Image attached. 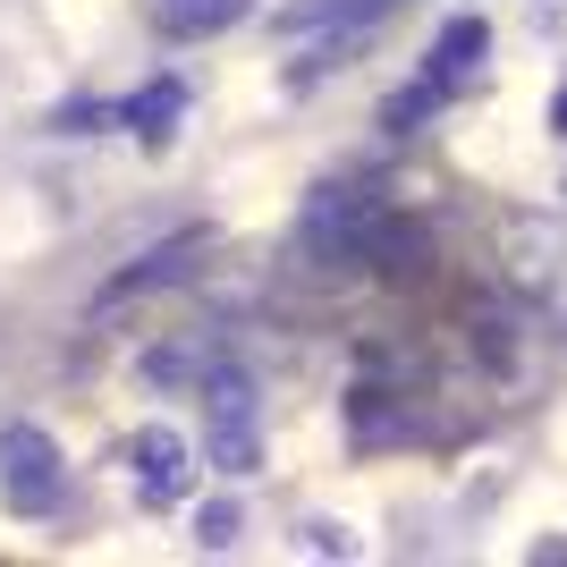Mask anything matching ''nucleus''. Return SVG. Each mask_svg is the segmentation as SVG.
I'll use <instances>...</instances> for the list:
<instances>
[{
    "instance_id": "nucleus-1",
    "label": "nucleus",
    "mask_w": 567,
    "mask_h": 567,
    "mask_svg": "<svg viewBox=\"0 0 567 567\" xmlns=\"http://www.w3.org/2000/svg\"><path fill=\"white\" fill-rule=\"evenodd\" d=\"M297 246L313 262H381V271H399V255H415V229L373 187H313L306 220H297Z\"/></svg>"
},
{
    "instance_id": "nucleus-2",
    "label": "nucleus",
    "mask_w": 567,
    "mask_h": 567,
    "mask_svg": "<svg viewBox=\"0 0 567 567\" xmlns=\"http://www.w3.org/2000/svg\"><path fill=\"white\" fill-rule=\"evenodd\" d=\"M499 262H508V288H517L525 306L567 331V229L559 220L517 213L508 229H499Z\"/></svg>"
},
{
    "instance_id": "nucleus-3",
    "label": "nucleus",
    "mask_w": 567,
    "mask_h": 567,
    "mask_svg": "<svg viewBox=\"0 0 567 567\" xmlns=\"http://www.w3.org/2000/svg\"><path fill=\"white\" fill-rule=\"evenodd\" d=\"M204 450L220 474H255L262 441H255V381L246 364H204Z\"/></svg>"
},
{
    "instance_id": "nucleus-4",
    "label": "nucleus",
    "mask_w": 567,
    "mask_h": 567,
    "mask_svg": "<svg viewBox=\"0 0 567 567\" xmlns=\"http://www.w3.org/2000/svg\"><path fill=\"white\" fill-rule=\"evenodd\" d=\"M60 450L43 424H0V508L9 517H51L60 508Z\"/></svg>"
},
{
    "instance_id": "nucleus-5",
    "label": "nucleus",
    "mask_w": 567,
    "mask_h": 567,
    "mask_svg": "<svg viewBox=\"0 0 567 567\" xmlns=\"http://www.w3.org/2000/svg\"><path fill=\"white\" fill-rule=\"evenodd\" d=\"M127 474H136V499H144V508H169V499H187L195 457H187V441H178L169 424H144L136 441H127Z\"/></svg>"
},
{
    "instance_id": "nucleus-6",
    "label": "nucleus",
    "mask_w": 567,
    "mask_h": 567,
    "mask_svg": "<svg viewBox=\"0 0 567 567\" xmlns=\"http://www.w3.org/2000/svg\"><path fill=\"white\" fill-rule=\"evenodd\" d=\"M213 255V229H178V237H162V246H153V255L144 262H127V271H118L111 288H102V313L111 306H127V297H153V288H178L195 271V262Z\"/></svg>"
},
{
    "instance_id": "nucleus-7",
    "label": "nucleus",
    "mask_w": 567,
    "mask_h": 567,
    "mask_svg": "<svg viewBox=\"0 0 567 567\" xmlns=\"http://www.w3.org/2000/svg\"><path fill=\"white\" fill-rule=\"evenodd\" d=\"M483 51H492V25L483 18H450L441 25V43H432V85H441V94H457V85H466L474 69H483Z\"/></svg>"
},
{
    "instance_id": "nucleus-8",
    "label": "nucleus",
    "mask_w": 567,
    "mask_h": 567,
    "mask_svg": "<svg viewBox=\"0 0 567 567\" xmlns=\"http://www.w3.org/2000/svg\"><path fill=\"white\" fill-rule=\"evenodd\" d=\"M178 111H187V85H178V76H153L136 102H118V127H136V136L162 153V144L178 136Z\"/></svg>"
},
{
    "instance_id": "nucleus-9",
    "label": "nucleus",
    "mask_w": 567,
    "mask_h": 567,
    "mask_svg": "<svg viewBox=\"0 0 567 567\" xmlns=\"http://www.w3.org/2000/svg\"><path fill=\"white\" fill-rule=\"evenodd\" d=\"M246 9H255V0H153V18H162L169 43H204V34L237 25Z\"/></svg>"
},
{
    "instance_id": "nucleus-10",
    "label": "nucleus",
    "mask_w": 567,
    "mask_h": 567,
    "mask_svg": "<svg viewBox=\"0 0 567 567\" xmlns=\"http://www.w3.org/2000/svg\"><path fill=\"white\" fill-rule=\"evenodd\" d=\"M441 102H450V94H441V85L424 76V85H406V94H390V102H381V127H399V136H406V127H415L424 111H441Z\"/></svg>"
},
{
    "instance_id": "nucleus-11",
    "label": "nucleus",
    "mask_w": 567,
    "mask_h": 567,
    "mask_svg": "<svg viewBox=\"0 0 567 567\" xmlns=\"http://www.w3.org/2000/svg\"><path fill=\"white\" fill-rule=\"evenodd\" d=\"M111 102H60V111H51V136H102V127H111Z\"/></svg>"
},
{
    "instance_id": "nucleus-12",
    "label": "nucleus",
    "mask_w": 567,
    "mask_h": 567,
    "mask_svg": "<svg viewBox=\"0 0 567 567\" xmlns=\"http://www.w3.org/2000/svg\"><path fill=\"white\" fill-rule=\"evenodd\" d=\"M195 543H204V550H229L237 543V508H229V499H213V508L195 517Z\"/></svg>"
},
{
    "instance_id": "nucleus-13",
    "label": "nucleus",
    "mask_w": 567,
    "mask_h": 567,
    "mask_svg": "<svg viewBox=\"0 0 567 567\" xmlns=\"http://www.w3.org/2000/svg\"><path fill=\"white\" fill-rule=\"evenodd\" d=\"M306 543L322 550V559H331V550H339V559H348V534H339V525H306Z\"/></svg>"
},
{
    "instance_id": "nucleus-14",
    "label": "nucleus",
    "mask_w": 567,
    "mask_h": 567,
    "mask_svg": "<svg viewBox=\"0 0 567 567\" xmlns=\"http://www.w3.org/2000/svg\"><path fill=\"white\" fill-rule=\"evenodd\" d=\"M373 9H399V0H355V9H348V25H364Z\"/></svg>"
},
{
    "instance_id": "nucleus-15",
    "label": "nucleus",
    "mask_w": 567,
    "mask_h": 567,
    "mask_svg": "<svg viewBox=\"0 0 567 567\" xmlns=\"http://www.w3.org/2000/svg\"><path fill=\"white\" fill-rule=\"evenodd\" d=\"M550 127H559V136H567V85H559V102H550Z\"/></svg>"
}]
</instances>
